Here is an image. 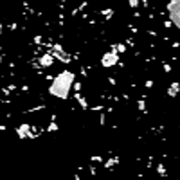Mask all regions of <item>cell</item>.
<instances>
[{
  "mask_svg": "<svg viewBox=\"0 0 180 180\" xmlns=\"http://www.w3.org/2000/svg\"><path fill=\"white\" fill-rule=\"evenodd\" d=\"M166 9L170 13V18L173 22V25L177 29H180V0H171Z\"/></svg>",
  "mask_w": 180,
  "mask_h": 180,
  "instance_id": "obj_2",
  "label": "cell"
},
{
  "mask_svg": "<svg viewBox=\"0 0 180 180\" xmlns=\"http://www.w3.org/2000/svg\"><path fill=\"white\" fill-rule=\"evenodd\" d=\"M72 81H74V74L72 72H61V74H58L54 77V81L51 83V88H49L51 95L58 97V99H65L69 95V92H70Z\"/></svg>",
  "mask_w": 180,
  "mask_h": 180,
  "instance_id": "obj_1",
  "label": "cell"
},
{
  "mask_svg": "<svg viewBox=\"0 0 180 180\" xmlns=\"http://www.w3.org/2000/svg\"><path fill=\"white\" fill-rule=\"evenodd\" d=\"M119 61V56H117L115 52H110V54H106L105 58H103V65H114V63H117Z\"/></svg>",
  "mask_w": 180,
  "mask_h": 180,
  "instance_id": "obj_3",
  "label": "cell"
}]
</instances>
